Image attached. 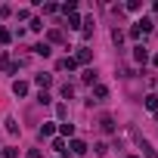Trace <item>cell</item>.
<instances>
[{
  "label": "cell",
  "instance_id": "6da1fadb",
  "mask_svg": "<svg viewBox=\"0 0 158 158\" xmlns=\"http://www.w3.org/2000/svg\"><path fill=\"white\" fill-rule=\"evenodd\" d=\"M133 59H136V62H146V59H149V53H146L143 47H136V50H133Z\"/></svg>",
  "mask_w": 158,
  "mask_h": 158
},
{
  "label": "cell",
  "instance_id": "7a4b0ae2",
  "mask_svg": "<svg viewBox=\"0 0 158 158\" xmlns=\"http://www.w3.org/2000/svg\"><path fill=\"white\" fill-rule=\"evenodd\" d=\"M13 90H16L19 96H25V93H28V84H22V81H16V84H13Z\"/></svg>",
  "mask_w": 158,
  "mask_h": 158
},
{
  "label": "cell",
  "instance_id": "3957f363",
  "mask_svg": "<svg viewBox=\"0 0 158 158\" xmlns=\"http://www.w3.org/2000/svg\"><path fill=\"white\" fill-rule=\"evenodd\" d=\"M34 81H37L40 87H50V81H53V77H50V74H37V77H34Z\"/></svg>",
  "mask_w": 158,
  "mask_h": 158
},
{
  "label": "cell",
  "instance_id": "277c9868",
  "mask_svg": "<svg viewBox=\"0 0 158 158\" xmlns=\"http://www.w3.org/2000/svg\"><path fill=\"white\" fill-rule=\"evenodd\" d=\"M71 152H77V155H81V152H87V146H84L81 139H74V143H71Z\"/></svg>",
  "mask_w": 158,
  "mask_h": 158
},
{
  "label": "cell",
  "instance_id": "5b68a950",
  "mask_svg": "<svg viewBox=\"0 0 158 158\" xmlns=\"http://www.w3.org/2000/svg\"><path fill=\"white\" fill-rule=\"evenodd\" d=\"M34 53H37V56H50V47H47V44H37Z\"/></svg>",
  "mask_w": 158,
  "mask_h": 158
},
{
  "label": "cell",
  "instance_id": "8992f818",
  "mask_svg": "<svg viewBox=\"0 0 158 158\" xmlns=\"http://www.w3.org/2000/svg\"><path fill=\"white\" fill-rule=\"evenodd\" d=\"M158 106V96H146V109H155Z\"/></svg>",
  "mask_w": 158,
  "mask_h": 158
},
{
  "label": "cell",
  "instance_id": "52a82bcc",
  "mask_svg": "<svg viewBox=\"0 0 158 158\" xmlns=\"http://www.w3.org/2000/svg\"><path fill=\"white\" fill-rule=\"evenodd\" d=\"M0 40H3V44L10 40V31H6V28H0Z\"/></svg>",
  "mask_w": 158,
  "mask_h": 158
}]
</instances>
